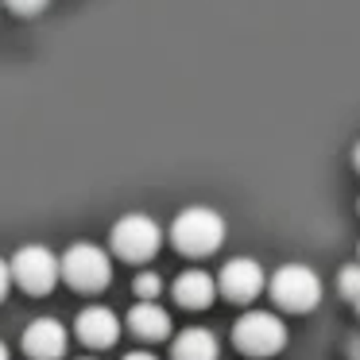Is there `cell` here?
I'll return each mask as SVG.
<instances>
[{"mask_svg":"<svg viewBox=\"0 0 360 360\" xmlns=\"http://www.w3.org/2000/svg\"><path fill=\"white\" fill-rule=\"evenodd\" d=\"M345 352H349V360H360V333L349 337V345H345Z\"/></svg>","mask_w":360,"mask_h":360,"instance_id":"17","label":"cell"},{"mask_svg":"<svg viewBox=\"0 0 360 360\" xmlns=\"http://www.w3.org/2000/svg\"><path fill=\"white\" fill-rule=\"evenodd\" d=\"M171 356L174 360H217V337L202 326L182 329L171 345Z\"/></svg>","mask_w":360,"mask_h":360,"instance_id":"12","label":"cell"},{"mask_svg":"<svg viewBox=\"0 0 360 360\" xmlns=\"http://www.w3.org/2000/svg\"><path fill=\"white\" fill-rule=\"evenodd\" d=\"M171 295H174V302L186 306V310H205V306H213V298L221 295V283L213 279L210 271L194 267V271H182L179 279H174Z\"/></svg>","mask_w":360,"mask_h":360,"instance_id":"10","label":"cell"},{"mask_svg":"<svg viewBox=\"0 0 360 360\" xmlns=\"http://www.w3.org/2000/svg\"><path fill=\"white\" fill-rule=\"evenodd\" d=\"M352 163H356V167H360V143H356V151H352Z\"/></svg>","mask_w":360,"mask_h":360,"instance_id":"19","label":"cell"},{"mask_svg":"<svg viewBox=\"0 0 360 360\" xmlns=\"http://www.w3.org/2000/svg\"><path fill=\"white\" fill-rule=\"evenodd\" d=\"M120 360H159V356H155V352H143V349H140V352H124Z\"/></svg>","mask_w":360,"mask_h":360,"instance_id":"18","label":"cell"},{"mask_svg":"<svg viewBox=\"0 0 360 360\" xmlns=\"http://www.w3.org/2000/svg\"><path fill=\"white\" fill-rule=\"evenodd\" d=\"M337 290H341L349 302H356L360 298V264H345L341 275H337Z\"/></svg>","mask_w":360,"mask_h":360,"instance_id":"13","label":"cell"},{"mask_svg":"<svg viewBox=\"0 0 360 360\" xmlns=\"http://www.w3.org/2000/svg\"><path fill=\"white\" fill-rule=\"evenodd\" d=\"M12 279L27 290V295H51L55 283L63 279V256H55L43 244H24L12 256Z\"/></svg>","mask_w":360,"mask_h":360,"instance_id":"4","label":"cell"},{"mask_svg":"<svg viewBox=\"0 0 360 360\" xmlns=\"http://www.w3.org/2000/svg\"><path fill=\"white\" fill-rule=\"evenodd\" d=\"M24 352L32 360H58L66 352V326L58 318H35L24 329Z\"/></svg>","mask_w":360,"mask_h":360,"instance_id":"8","label":"cell"},{"mask_svg":"<svg viewBox=\"0 0 360 360\" xmlns=\"http://www.w3.org/2000/svg\"><path fill=\"white\" fill-rule=\"evenodd\" d=\"M163 244V229L148 217V213H124V217L112 225V252L128 264H143L151 259Z\"/></svg>","mask_w":360,"mask_h":360,"instance_id":"5","label":"cell"},{"mask_svg":"<svg viewBox=\"0 0 360 360\" xmlns=\"http://www.w3.org/2000/svg\"><path fill=\"white\" fill-rule=\"evenodd\" d=\"M217 283H221V295L225 298H233V302H252V298L264 290V267L248 256H236L221 267Z\"/></svg>","mask_w":360,"mask_h":360,"instance_id":"7","label":"cell"},{"mask_svg":"<svg viewBox=\"0 0 360 360\" xmlns=\"http://www.w3.org/2000/svg\"><path fill=\"white\" fill-rule=\"evenodd\" d=\"M74 326H78L82 345H89V349H109V345H117V337H120V318L109 310V306H86Z\"/></svg>","mask_w":360,"mask_h":360,"instance_id":"9","label":"cell"},{"mask_svg":"<svg viewBox=\"0 0 360 360\" xmlns=\"http://www.w3.org/2000/svg\"><path fill=\"white\" fill-rule=\"evenodd\" d=\"M233 341L248 356H271L287 345V326L279 321V314L267 310H248L240 314V321L233 326Z\"/></svg>","mask_w":360,"mask_h":360,"instance_id":"6","label":"cell"},{"mask_svg":"<svg viewBox=\"0 0 360 360\" xmlns=\"http://www.w3.org/2000/svg\"><path fill=\"white\" fill-rule=\"evenodd\" d=\"M8 283H12V264H4V259H0V298H4Z\"/></svg>","mask_w":360,"mask_h":360,"instance_id":"16","label":"cell"},{"mask_svg":"<svg viewBox=\"0 0 360 360\" xmlns=\"http://www.w3.org/2000/svg\"><path fill=\"white\" fill-rule=\"evenodd\" d=\"M63 279L70 283L74 290H105L112 283V264L105 256V248L89 240H78L63 252Z\"/></svg>","mask_w":360,"mask_h":360,"instance_id":"2","label":"cell"},{"mask_svg":"<svg viewBox=\"0 0 360 360\" xmlns=\"http://www.w3.org/2000/svg\"><path fill=\"white\" fill-rule=\"evenodd\" d=\"M82 360H94V356H82Z\"/></svg>","mask_w":360,"mask_h":360,"instance_id":"22","label":"cell"},{"mask_svg":"<svg viewBox=\"0 0 360 360\" xmlns=\"http://www.w3.org/2000/svg\"><path fill=\"white\" fill-rule=\"evenodd\" d=\"M352 306H356V314H360V298H356V302H352Z\"/></svg>","mask_w":360,"mask_h":360,"instance_id":"21","label":"cell"},{"mask_svg":"<svg viewBox=\"0 0 360 360\" xmlns=\"http://www.w3.org/2000/svg\"><path fill=\"white\" fill-rule=\"evenodd\" d=\"M128 329L143 341H163L171 333V314L163 310L159 302H136L128 310Z\"/></svg>","mask_w":360,"mask_h":360,"instance_id":"11","label":"cell"},{"mask_svg":"<svg viewBox=\"0 0 360 360\" xmlns=\"http://www.w3.org/2000/svg\"><path fill=\"white\" fill-rule=\"evenodd\" d=\"M271 298L279 310L290 314H306L318 306L321 298V279L314 275V267L306 264H283L279 271L271 275Z\"/></svg>","mask_w":360,"mask_h":360,"instance_id":"3","label":"cell"},{"mask_svg":"<svg viewBox=\"0 0 360 360\" xmlns=\"http://www.w3.org/2000/svg\"><path fill=\"white\" fill-rule=\"evenodd\" d=\"M12 12H20V16H35V12H43L51 4V0H4Z\"/></svg>","mask_w":360,"mask_h":360,"instance_id":"15","label":"cell"},{"mask_svg":"<svg viewBox=\"0 0 360 360\" xmlns=\"http://www.w3.org/2000/svg\"><path fill=\"white\" fill-rule=\"evenodd\" d=\"M0 360H8V349H4V341H0Z\"/></svg>","mask_w":360,"mask_h":360,"instance_id":"20","label":"cell"},{"mask_svg":"<svg viewBox=\"0 0 360 360\" xmlns=\"http://www.w3.org/2000/svg\"><path fill=\"white\" fill-rule=\"evenodd\" d=\"M132 290L140 295V302H155V295L163 290V279H159L155 271H140L132 279Z\"/></svg>","mask_w":360,"mask_h":360,"instance_id":"14","label":"cell"},{"mask_svg":"<svg viewBox=\"0 0 360 360\" xmlns=\"http://www.w3.org/2000/svg\"><path fill=\"white\" fill-rule=\"evenodd\" d=\"M171 240L182 256H210L225 240V217L217 210H210V205H190V210H182L174 217Z\"/></svg>","mask_w":360,"mask_h":360,"instance_id":"1","label":"cell"}]
</instances>
